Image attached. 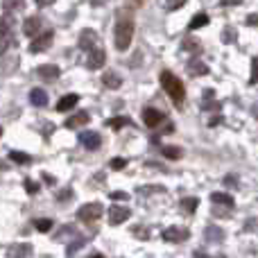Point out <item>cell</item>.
I'll return each mask as SVG.
<instances>
[{"mask_svg": "<svg viewBox=\"0 0 258 258\" xmlns=\"http://www.w3.org/2000/svg\"><path fill=\"white\" fill-rule=\"evenodd\" d=\"M134 39V18L125 12H118V21H116V34H113V41H116V50L125 52V50L132 45Z\"/></svg>", "mask_w": 258, "mask_h": 258, "instance_id": "cell-1", "label": "cell"}, {"mask_svg": "<svg viewBox=\"0 0 258 258\" xmlns=\"http://www.w3.org/2000/svg\"><path fill=\"white\" fill-rule=\"evenodd\" d=\"M159 80H161L163 91L170 95V98H172V102L177 104V107H181V102L186 100V89H183L181 80H179L174 73H170V71H161Z\"/></svg>", "mask_w": 258, "mask_h": 258, "instance_id": "cell-2", "label": "cell"}, {"mask_svg": "<svg viewBox=\"0 0 258 258\" xmlns=\"http://www.w3.org/2000/svg\"><path fill=\"white\" fill-rule=\"evenodd\" d=\"M104 213L102 204L100 202H91V204H84L80 206V211H77V218L82 220V222H95V220H100Z\"/></svg>", "mask_w": 258, "mask_h": 258, "instance_id": "cell-3", "label": "cell"}, {"mask_svg": "<svg viewBox=\"0 0 258 258\" xmlns=\"http://www.w3.org/2000/svg\"><path fill=\"white\" fill-rule=\"evenodd\" d=\"M161 238H163L165 242H186L188 238H190V231L183 227H168V229H163Z\"/></svg>", "mask_w": 258, "mask_h": 258, "instance_id": "cell-4", "label": "cell"}, {"mask_svg": "<svg viewBox=\"0 0 258 258\" xmlns=\"http://www.w3.org/2000/svg\"><path fill=\"white\" fill-rule=\"evenodd\" d=\"M52 39H54V32H52V30L41 32V34L36 36L34 41H32L30 52H43V50H48V48H50V43H52Z\"/></svg>", "mask_w": 258, "mask_h": 258, "instance_id": "cell-5", "label": "cell"}, {"mask_svg": "<svg viewBox=\"0 0 258 258\" xmlns=\"http://www.w3.org/2000/svg\"><path fill=\"white\" fill-rule=\"evenodd\" d=\"M129 215H132V211H129L127 206H111V209H109V224H113V227L122 224Z\"/></svg>", "mask_w": 258, "mask_h": 258, "instance_id": "cell-6", "label": "cell"}, {"mask_svg": "<svg viewBox=\"0 0 258 258\" xmlns=\"http://www.w3.org/2000/svg\"><path fill=\"white\" fill-rule=\"evenodd\" d=\"M104 61H107V54H104V50L102 48H93V52H89L86 66H89L91 71H98V68L104 66Z\"/></svg>", "mask_w": 258, "mask_h": 258, "instance_id": "cell-7", "label": "cell"}, {"mask_svg": "<svg viewBox=\"0 0 258 258\" xmlns=\"http://www.w3.org/2000/svg\"><path fill=\"white\" fill-rule=\"evenodd\" d=\"M80 143L86 147V150H98L102 145V138H100L98 132H82L80 134Z\"/></svg>", "mask_w": 258, "mask_h": 258, "instance_id": "cell-8", "label": "cell"}, {"mask_svg": "<svg viewBox=\"0 0 258 258\" xmlns=\"http://www.w3.org/2000/svg\"><path fill=\"white\" fill-rule=\"evenodd\" d=\"M163 120H165V116L161 111H156V109H152V107L143 109V122H145L147 127H159Z\"/></svg>", "mask_w": 258, "mask_h": 258, "instance_id": "cell-9", "label": "cell"}, {"mask_svg": "<svg viewBox=\"0 0 258 258\" xmlns=\"http://www.w3.org/2000/svg\"><path fill=\"white\" fill-rule=\"evenodd\" d=\"M0 34H3V41H0V50H7L9 41H12V18H9V14H5L3 18V27H0Z\"/></svg>", "mask_w": 258, "mask_h": 258, "instance_id": "cell-10", "label": "cell"}, {"mask_svg": "<svg viewBox=\"0 0 258 258\" xmlns=\"http://www.w3.org/2000/svg\"><path fill=\"white\" fill-rule=\"evenodd\" d=\"M41 18L39 16H30L25 18V23H23V32H25V36H39L41 34Z\"/></svg>", "mask_w": 258, "mask_h": 258, "instance_id": "cell-11", "label": "cell"}, {"mask_svg": "<svg viewBox=\"0 0 258 258\" xmlns=\"http://www.w3.org/2000/svg\"><path fill=\"white\" fill-rule=\"evenodd\" d=\"M36 73H39V77H43V80H57V77L61 75L59 66H54V63H43V66L36 68Z\"/></svg>", "mask_w": 258, "mask_h": 258, "instance_id": "cell-12", "label": "cell"}, {"mask_svg": "<svg viewBox=\"0 0 258 258\" xmlns=\"http://www.w3.org/2000/svg\"><path fill=\"white\" fill-rule=\"evenodd\" d=\"M93 43H98V34H95L93 30H84V32H82V36H80V48L86 50V52H93V50H91V45H93Z\"/></svg>", "mask_w": 258, "mask_h": 258, "instance_id": "cell-13", "label": "cell"}, {"mask_svg": "<svg viewBox=\"0 0 258 258\" xmlns=\"http://www.w3.org/2000/svg\"><path fill=\"white\" fill-rule=\"evenodd\" d=\"M80 102V95L77 93H68V95H63L61 100L57 102V111H71L75 104Z\"/></svg>", "mask_w": 258, "mask_h": 258, "instance_id": "cell-14", "label": "cell"}, {"mask_svg": "<svg viewBox=\"0 0 258 258\" xmlns=\"http://www.w3.org/2000/svg\"><path fill=\"white\" fill-rule=\"evenodd\" d=\"M86 122H89V113H86V111H77L75 116H71L66 120V127L68 129H77V127L86 125Z\"/></svg>", "mask_w": 258, "mask_h": 258, "instance_id": "cell-15", "label": "cell"}, {"mask_svg": "<svg viewBox=\"0 0 258 258\" xmlns=\"http://www.w3.org/2000/svg\"><path fill=\"white\" fill-rule=\"evenodd\" d=\"M211 202L218 206H227V209H233V204H236L233 197L227 195V192H213V195H211Z\"/></svg>", "mask_w": 258, "mask_h": 258, "instance_id": "cell-16", "label": "cell"}, {"mask_svg": "<svg viewBox=\"0 0 258 258\" xmlns=\"http://www.w3.org/2000/svg\"><path fill=\"white\" fill-rule=\"evenodd\" d=\"M30 254H32V245H27V242L9 247V256H12V258H25V256H30Z\"/></svg>", "mask_w": 258, "mask_h": 258, "instance_id": "cell-17", "label": "cell"}, {"mask_svg": "<svg viewBox=\"0 0 258 258\" xmlns=\"http://www.w3.org/2000/svg\"><path fill=\"white\" fill-rule=\"evenodd\" d=\"M30 102L34 104V107H45V104H48V95H45V91L34 89L30 93Z\"/></svg>", "mask_w": 258, "mask_h": 258, "instance_id": "cell-18", "label": "cell"}, {"mask_svg": "<svg viewBox=\"0 0 258 258\" xmlns=\"http://www.w3.org/2000/svg\"><path fill=\"white\" fill-rule=\"evenodd\" d=\"M161 154H163L165 159H172V161H177V159H181V156H183V152H181V147H174V145H163V147H161Z\"/></svg>", "mask_w": 258, "mask_h": 258, "instance_id": "cell-19", "label": "cell"}, {"mask_svg": "<svg viewBox=\"0 0 258 258\" xmlns=\"http://www.w3.org/2000/svg\"><path fill=\"white\" fill-rule=\"evenodd\" d=\"M204 25H209V16H206L204 12H200L192 16L190 23H188V30H200V27H204Z\"/></svg>", "mask_w": 258, "mask_h": 258, "instance_id": "cell-20", "label": "cell"}, {"mask_svg": "<svg viewBox=\"0 0 258 258\" xmlns=\"http://www.w3.org/2000/svg\"><path fill=\"white\" fill-rule=\"evenodd\" d=\"M102 82L109 86V89H120V86H122V80L116 75V73H111V71L104 73V75H102Z\"/></svg>", "mask_w": 258, "mask_h": 258, "instance_id": "cell-21", "label": "cell"}, {"mask_svg": "<svg viewBox=\"0 0 258 258\" xmlns=\"http://www.w3.org/2000/svg\"><path fill=\"white\" fill-rule=\"evenodd\" d=\"M206 240L211 242H222L224 240V231L220 227H206Z\"/></svg>", "mask_w": 258, "mask_h": 258, "instance_id": "cell-22", "label": "cell"}, {"mask_svg": "<svg viewBox=\"0 0 258 258\" xmlns=\"http://www.w3.org/2000/svg\"><path fill=\"white\" fill-rule=\"evenodd\" d=\"M9 159H12L14 163L27 165V163L32 161V156H30V154H25V152H16V150H12V152H9Z\"/></svg>", "mask_w": 258, "mask_h": 258, "instance_id": "cell-23", "label": "cell"}, {"mask_svg": "<svg viewBox=\"0 0 258 258\" xmlns=\"http://www.w3.org/2000/svg\"><path fill=\"white\" fill-rule=\"evenodd\" d=\"M197 204H200V202L195 200V197H186V200H181V209L186 211L188 215H192L195 213V209H197Z\"/></svg>", "mask_w": 258, "mask_h": 258, "instance_id": "cell-24", "label": "cell"}, {"mask_svg": "<svg viewBox=\"0 0 258 258\" xmlns=\"http://www.w3.org/2000/svg\"><path fill=\"white\" fill-rule=\"evenodd\" d=\"M129 118H122V116H118V118H109L107 120V125L111 127V129H120V127H125V125H129Z\"/></svg>", "mask_w": 258, "mask_h": 258, "instance_id": "cell-25", "label": "cell"}, {"mask_svg": "<svg viewBox=\"0 0 258 258\" xmlns=\"http://www.w3.org/2000/svg\"><path fill=\"white\" fill-rule=\"evenodd\" d=\"M34 227H36V231L45 233V231H50V229H52V220H48V218H43V220H34Z\"/></svg>", "mask_w": 258, "mask_h": 258, "instance_id": "cell-26", "label": "cell"}, {"mask_svg": "<svg viewBox=\"0 0 258 258\" xmlns=\"http://www.w3.org/2000/svg\"><path fill=\"white\" fill-rule=\"evenodd\" d=\"M206 73H209V66H206V63L190 61V75H206Z\"/></svg>", "mask_w": 258, "mask_h": 258, "instance_id": "cell-27", "label": "cell"}, {"mask_svg": "<svg viewBox=\"0 0 258 258\" xmlns=\"http://www.w3.org/2000/svg\"><path fill=\"white\" fill-rule=\"evenodd\" d=\"M23 3L25 0H3V7H5V12H14V9H18V7H23Z\"/></svg>", "mask_w": 258, "mask_h": 258, "instance_id": "cell-28", "label": "cell"}, {"mask_svg": "<svg viewBox=\"0 0 258 258\" xmlns=\"http://www.w3.org/2000/svg\"><path fill=\"white\" fill-rule=\"evenodd\" d=\"M186 5V0H163V7L168 12H174V9H181Z\"/></svg>", "mask_w": 258, "mask_h": 258, "instance_id": "cell-29", "label": "cell"}, {"mask_svg": "<svg viewBox=\"0 0 258 258\" xmlns=\"http://www.w3.org/2000/svg\"><path fill=\"white\" fill-rule=\"evenodd\" d=\"M181 50H188V52H195V50H200V41L195 39H186L181 43Z\"/></svg>", "mask_w": 258, "mask_h": 258, "instance_id": "cell-30", "label": "cell"}, {"mask_svg": "<svg viewBox=\"0 0 258 258\" xmlns=\"http://www.w3.org/2000/svg\"><path fill=\"white\" fill-rule=\"evenodd\" d=\"M84 242H86L84 238H80V240H77V242H71V245H68V258H73V254H75V251L80 249V247L84 245Z\"/></svg>", "mask_w": 258, "mask_h": 258, "instance_id": "cell-31", "label": "cell"}, {"mask_svg": "<svg viewBox=\"0 0 258 258\" xmlns=\"http://www.w3.org/2000/svg\"><path fill=\"white\" fill-rule=\"evenodd\" d=\"M251 84H256L258 82V57H254V61H251V77H249Z\"/></svg>", "mask_w": 258, "mask_h": 258, "instance_id": "cell-32", "label": "cell"}, {"mask_svg": "<svg viewBox=\"0 0 258 258\" xmlns=\"http://www.w3.org/2000/svg\"><path fill=\"white\" fill-rule=\"evenodd\" d=\"M25 190L30 192V195H36V192H39V183H34L32 179H27V181H25Z\"/></svg>", "mask_w": 258, "mask_h": 258, "instance_id": "cell-33", "label": "cell"}, {"mask_svg": "<svg viewBox=\"0 0 258 258\" xmlns=\"http://www.w3.org/2000/svg\"><path fill=\"white\" fill-rule=\"evenodd\" d=\"M125 165H127V159H120V156L111 161V168H113V170H122Z\"/></svg>", "mask_w": 258, "mask_h": 258, "instance_id": "cell-34", "label": "cell"}, {"mask_svg": "<svg viewBox=\"0 0 258 258\" xmlns=\"http://www.w3.org/2000/svg\"><path fill=\"white\" fill-rule=\"evenodd\" d=\"M111 200L122 202V200H129V195H127V192H122V190H116V192H111Z\"/></svg>", "mask_w": 258, "mask_h": 258, "instance_id": "cell-35", "label": "cell"}, {"mask_svg": "<svg viewBox=\"0 0 258 258\" xmlns=\"http://www.w3.org/2000/svg\"><path fill=\"white\" fill-rule=\"evenodd\" d=\"M224 183H227V186H238V174H227Z\"/></svg>", "mask_w": 258, "mask_h": 258, "instance_id": "cell-36", "label": "cell"}, {"mask_svg": "<svg viewBox=\"0 0 258 258\" xmlns=\"http://www.w3.org/2000/svg\"><path fill=\"white\" fill-rule=\"evenodd\" d=\"M71 195H73V190H71V188H63V190L57 195V200H59V202H66Z\"/></svg>", "mask_w": 258, "mask_h": 258, "instance_id": "cell-37", "label": "cell"}, {"mask_svg": "<svg viewBox=\"0 0 258 258\" xmlns=\"http://www.w3.org/2000/svg\"><path fill=\"white\" fill-rule=\"evenodd\" d=\"M242 0H220V5L222 7H236V5H240Z\"/></svg>", "mask_w": 258, "mask_h": 258, "instance_id": "cell-38", "label": "cell"}, {"mask_svg": "<svg viewBox=\"0 0 258 258\" xmlns=\"http://www.w3.org/2000/svg\"><path fill=\"white\" fill-rule=\"evenodd\" d=\"M231 32H233L231 27H224V34H222V39H224V41H233V34H231Z\"/></svg>", "mask_w": 258, "mask_h": 258, "instance_id": "cell-39", "label": "cell"}, {"mask_svg": "<svg viewBox=\"0 0 258 258\" xmlns=\"http://www.w3.org/2000/svg\"><path fill=\"white\" fill-rule=\"evenodd\" d=\"M247 25H258V14H251V16H247Z\"/></svg>", "mask_w": 258, "mask_h": 258, "instance_id": "cell-40", "label": "cell"}, {"mask_svg": "<svg viewBox=\"0 0 258 258\" xmlns=\"http://www.w3.org/2000/svg\"><path fill=\"white\" fill-rule=\"evenodd\" d=\"M36 5H39V7H50V5L54 3V0H34Z\"/></svg>", "mask_w": 258, "mask_h": 258, "instance_id": "cell-41", "label": "cell"}, {"mask_svg": "<svg viewBox=\"0 0 258 258\" xmlns=\"http://www.w3.org/2000/svg\"><path fill=\"white\" fill-rule=\"evenodd\" d=\"M192 258H213V256H206V251H200V249H197L195 254H192Z\"/></svg>", "mask_w": 258, "mask_h": 258, "instance_id": "cell-42", "label": "cell"}, {"mask_svg": "<svg viewBox=\"0 0 258 258\" xmlns=\"http://www.w3.org/2000/svg\"><path fill=\"white\" fill-rule=\"evenodd\" d=\"M220 122H222V118H211L209 125H211V127H215V125H220Z\"/></svg>", "mask_w": 258, "mask_h": 258, "instance_id": "cell-43", "label": "cell"}, {"mask_svg": "<svg viewBox=\"0 0 258 258\" xmlns=\"http://www.w3.org/2000/svg\"><path fill=\"white\" fill-rule=\"evenodd\" d=\"M89 3H91V5H93V7H100V5H102V3H104V0H89Z\"/></svg>", "mask_w": 258, "mask_h": 258, "instance_id": "cell-44", "label": "cell"}, {"mask_svg": "<svg viewBox=\"0 0 258 258\" xmlns=\"http://www.w3.org/2000/svg\"><path fill=\"white\" fill-rule=\"evenodd\" d=\"M89 258H104L102 254H93V256H89Z\"/></svg>", "mask_w": 258, "mask_h": 258, "instance_id": "cell-45", "label": "cell"}, {"mask_svg": "<svg viewBox=\"0 0 258 258\" xmlns=\"http://www.w3.org/2000/svg\"><path fill=\"white\" fill-rule=\"evenodd\" d=\"M138 3H141V0H138Z\"/></svg>", "mask_w": 258, "mask_h": 258, "instance_id": "cell-46", "label": "cell"}]
</instances>
